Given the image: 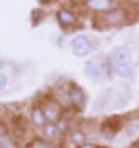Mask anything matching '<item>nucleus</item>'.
Returning a JSON list of instances; mask_svg holds the SVG:
<instances>
[{
    "label": "nucleus",
    "instance_id": "nucleus-1",
    "mask_svg": "<svg viewBox=\"0 0 139 148\" xmlns=\"http://www.w3.org/2000/svg\"><path fill=\"white\" fill-rule=\"evenodd\" d=\"M85 73L87 76H90L95 81H107L111 74V64L103 56H95L87 63Z\"/></svg>",
    "mask_w": 139,
    "mask_h": 148
},
{
    "label": "nucleus",
    "instance_id": "nucleus-2",
    "mask_svg": "<svg viewBox=\"0 0 139 148\" xmlns=\"http://www.w3.org/2000/svg\"><path fill=\"white\" fill-rule=\"evenodd\" d=\"M113 69L124 68V66H133V54L128 46H116L111 53Z\"/></svg>",
    "mask_w": 139,
    "mask_h": 148
},
{
    "label": "nucleus",
    "instance_id": "nucleus-3",
    "mask_svg": "<svg viewBox=\"0 0 139 148\" xmlns=\"http://www.w3.org/2000/svg\"><path fill=\"white\" fill-rule=\"evenodd\" d=\"M70 46H72V51H74L77 56H87L88 53H92L93 49V45H92V40L85 35H79L75 36L72 41H70Z\"/></svg>",
    "mask_w": 139,
    "mask_h": 148
},
{
    "label": "nucleus",
    "instance_id": "nucleus-4",
    "mask_svg": "<svg viewBox=\"0 0 139 148\" xmlns=\"http://www.w3.org/2000/svg\"><path fill=\"white\" fill-rule=\"evenodd\" d=\"M67 97H69L70 104L74 107H77V109H80V107L85 104V94H84V90H82L80 87H77V86H72V87H70Z\"/></svg>",
    "mask_w": 139,
    "mask_h": 148
},
{
    "label": "nucleus",
    "instance_id": "nucleus-5",
    "mask_svg": "<svg viewBox=\"0 0 139 148\" xmlns=\"http://www.w3.org/2000/svg\"><path fill=\"white\" fill-rule=\"evenodd\" d=\"M57 20H59V23L62 25V27H69V25H72L75 21V15L72 13V12H69V10H59L57 12Z\"/></svg>",
    "mask_w": 139,
    "mask_h": 148
},
{
    "label": "nucleus",
    "instance_id": "nucleus-6",
    "mask_svg": "<svg viewBox=\"0 0 139 148\" xmlns=\"http://www.w3.org/2000/svg\"><path fill=\"white\" fill-rule=\"evenodd\" d=\"M59 114H61V110H59V107L56 106V104H48L46 106V109H44V117H46V120L49 122H56L59 119Z\"/></svg>",
    "mask_w": 139,
    "mask_h": 148
},
{
    "label": "nucleus",
    "instance_id": "nucleus-7",
    "mask_svg": "<svg viewBox=\"0 0 139 148\" xmlns=\"http://www.w3.org/2000/svg\"><path fill=\"white\" fill-rule=\"evenodd\" d=\"M111 0H88L87 2V7L92 8V10H107L111 7Z\"/></svg>",
    "mask_w": 139,
    "mask_h": 148
},
{
    "label": "nucleus",
    "instance_id": "nucleus-8",
    "mask_svg": "<svg viewBox=\"0 0 139 148\" xmlns=\"http://www.w3.org/2000/svg\"><path fill=\"white\" fill-rule=\"evenodd\" d=\"M31 120L34 125H38V127H41L44 122H46V117H44V110H41L39 107H34L31 112Z\"/></svg>",
    "mask_w": 139,
    "mask_h": 148
},
{
    "label": "nucleus",
    "instance_id": "nucleus-9",
    "mask_svg": "<svg viewBox=\"0 0 139 148\" xmlns=\"http://www.w3.org/2000/svg\"><path fill=\"white\" fill-rule=\"evenodd\" d=\"M0 148H15V143L7 135L5 128H2V132H0Z\"/></svg>",
    "mask_w": 139,
    "mask_h": 148
},
{
    "label": "nucleus",
    "instance_id": "nucleus-10",
    "mask_svg": "<svg viewBox=\"0 0 139 148\" xmlns=\"http://www.w3.org/2000/svg\"><path fill=\"white\" fill-rule=\"evenodd\" d=\"M116 130H118V127L111 125V123H110V120L105 122V123H103V127H102V132H103V135H105L107 138H111L113 135L116 133Z\"/></svg>",
    "mask_w": 139,
    "mask_h": 148
},
{
    "label": "nucleus",
    "instance_id": "nucleus-11",
    "mask_svg": "<svg viewBox=\"0 0 139 148\" xmlns=\"http://www.w3.org/2000/svg\"><path fill=\"white\" fill-rule=\"evenodd\" d=\"M105 18H107V21H110V23H119V21L123 20V13L119 10H115V12H110Z\"/></svg>",
    "mask_w": 139,
    "mask_h": 148
},
{
    "label": "nucleus",
    "instance_id": "nucleus-12",
    "mask_svg": "<svg viewBox=\"0 0 139 148\" xmlns=\"http://www.w3.org/2000/svg\"><path fill=\"white\" fill-rule=\"evenodd\" d=\"M70 140H72L75 145L82 147V145H84V142H85V135H84L82 132H79V130H75V132H72V135H70Z\"/></svg>",
    "mask_w": 139,
    "mask_h": 148
},
{
    "label": "nucleus",
    "instance_id": "nucleus-13",
    "mask_svg": "<svg viewBox=\"0 0 139 148\" xmlns=\"http://www.w3.org/2000/svg\"><path fill=\"white\" fill-rule=\"evenodd\" d=\"M128 133L131 135V137H134V135H138L139 133V120L138 119L128 122Z\"/></svg>",
    "mask_w": 139,
    "mask_h": 148
},
{
    "label": "nucleus",
    "instance_id": "nucleus-14",
    "mask_svg": "<svg viewBox=\"0 0 139 148\" xmlns=\"http://www.w3.org/2000/svg\"><path fill=\"white\" fill-rule=\"evenodd\" d=\"M43 130H44V135H46V138H49V140L56 137V125H54V123H49V125H46Z\"/></svg>",
    "mask_w": 139,
    "mask_h": 148
},
{
    "label": "nucleus",
    "instance_id": "nucleus-15",
    "mask_svg": "<svg viewBox=\"0 0 139 148\" xmlns=\"http://www.w3.org/2000/svg\"><path fill=\"white\" fill-rule=\"evenodd\" d=\"M30 148H48V143L41 140V138H34L31 143H30Z\"/></svg>",
    "mask_w": 139,
    "mask_h": 148
},
{
    "label": "nucleus",
    "instance_id": "nucleus-16",
    "mask_svg": "<svg viewBox=\"0 0 139 148\" xmlns=\"http://www.w3.org/2000/svg\"><path fill=\"white\" fill-rule=\"evenodd\" d=\"M7 84H8V79H7V76L3 73H0V92L7 87Z\"/></svg>",
    "mask_w": 139,
    "mask_h": 148
},
{
    "label": "nucleus",
    "instance_id": "nucleus-17",
    "mask_svg": "<svg viewBox=\"0 0 139 148\" xmlns=\"http://www.w3.org/2000/svg\"><path fill=\"white\" fill-rule=\"evenodd\" d=\"M80 148H96V147H95V145H92V143H84Z\"/></svg>",
    "mask_w": 139,
    "mask_h": 148
}]
</instances>
